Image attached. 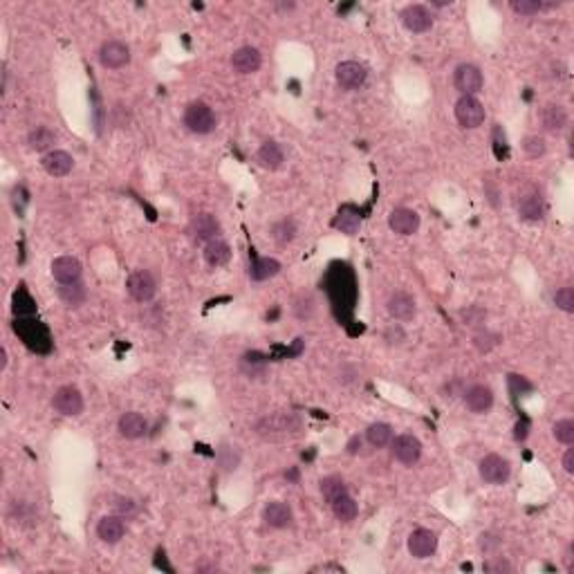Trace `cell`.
<instances>
[{
	"instance_id": "cell-1",
	"label": "cell",
	"mask_w": 574,
	"mask_h": 574,
	"mask_svg": "<svg viewBox=\"0 0 574 574\" xmlns=\"http://www.w3.org/2000/svg\"><path fill=\"white\" fill-rule=\"evenodd\" d=\"M300 428V422L296 415L292 413H274L267 415V418L258 420L254 430L265 440H283L287 435H294Z\"/></svg>"
},
{
	"instance_id": "cell-2",
	"label": "cell",
	"mask_w": 574,
	"mask_h": 574,
	"mask_svg": "<svg viewBox=\"0 0 574 574\" xmlns=\"http://www.w3.org/2000/svg\"><path fill=\"white\" fill-rule=\"evenodd\" d=\"M215 124H218V121H215V114H213V110H211L209 104L193 102V104L186 106V110H184V126L189 128L191 133H195V135H209V133L215 131Z\"/></svg>"
},
{
	"instance_id": "cell-3",
	"label": "cell",
	"mask_w": 574,
	"mask_h": 574,
	"mask_svg": "<svg viewBox=\"0 0 574 574\" xmlns=\"http://www.w3.org/2000/svg\"><path fill=\"white\" fill-rule=\"evenodd\" d=\"M13 330H16V335L25 341V346H27V348L38 350V352H45V350L50 348L48 330L43 327L38 321H32V319H16V323H13Z\"/></svg>"
},
{
	"instance_id": "cell-4",
	"label": "cell",
	"mask_w": 574,
	"mask_h": 574,
	"mask_svg": "<svg viewBox=\"0 0 574 574\" xmlns=\"http://www.w3.org/2000/svg\"><path fill=\"white\" fill-rule=\"evenodd\" d=\"M511 476V465L507 457L489 453L480 460V478L487 484H505Z\"/></svg>"
},
{
	"instance_id": "cell-5",
	"label": "cell",
	"mask_w": 574,
	"mask_h": 574,
	"mask_svg": "<svg viewBox=\"0 0 574 574\" xmlns=\"http://www.w3.org/2000/svg\"><path fill=\"white\" fill-rule=\"evenodd\" d=\"M453 85L462 97H473L476 92H480L482 85H484L482 72L476 65H471V63L457 65L455 72H453Z\"/></svg>"
},
{
	"instance_id": "cell-6",
	"label": "cell",
	"mask_w": 574,
	"mask_h": 574,
	"mask_svg": "<svg viewBox=\"0 0 574 574\" xmlns=\"http://www.w3.org/2000/svg\"><path fill=\"white\" fill-rule=\"evenodd\" d=\"M484 106L478 102L476 97H460L457 99V104H455V119L457 124H460L462 128H469V131H473V128H478L484 124Z\"/></svg>"
},
{
	"instance_id": "cell-7",
	"label": "cell",
	"mask_w": 574,
	"mask_h": 574,
	"mask_svg": "<svg viewBox=\"0 0 574 574\" xmlns=\"http://www.w3.org/2000/svg\"><path fill=\"white\" fill-rule=\"evenodd\" d=\"M519 213H521V218L527 220V222L543 220V215H545V200H543V195H541V191L536 189V186L527 184L525 189L521 191Z\"/></svg>"
},
{
	"instance_id": "cell-8",
	"label": "cell",
	"mask_w": 574,
	"mask_h": 574,
	"mask_svg": "<svg viewBox=\"0 0 574 574\" xmlns=\"http://www.w3.org/2000/svg\"><path fill=\"white\" fill-rule=\"evenodd\" d=\"M126 287H128V294H131L137 303H148L157 292V283H155L151 271H146V269L133 271V274L128 276Z\"/></svg>"
},
{
	"instance_id": "cell-9",
	"label": "cell",
	"mask_w": 574,
	"mask_h": 574,
	"mask_svg": "<svg viewBox=\"0 0 574 574\" xmlns=\"http://www.w3.org/2000/svg\"><path fill=\"white\" fill-rule=\"evenodd\" d=\"M52 406L56 413L65 415V418H75V415H81L83 411V397L75 386H61L52 397Z\"/></svg>"
},
{
	"instance_id": "cell-10",
	"label": "cell",
	"mask_w": 574,
	"mask_h": 574,
	"mask_svg": "<svg viewBox=\"0 0 574 574\" xmlns=\"http://www.w3.org/2000/svg\"><path fill=\"white\" fill-rule=\"evenodd\" d=\"M391 449H393V457L401 465H415L422 457V442L408 433L393 438Z\"/></svg>"
},
{
	"instance_id": "cell-11",
	"label": "cell",
	"mask_w": 574,
	"mask_h": 574,
	"mask_svg": "<svg viewBox=\"0 0 574 574\" xmlns=\"http://www.w3.org/2000/svg\"><path fill=\"white\" fill-rule=\"evenodd\" d=\"M399 18H401V23H404L406 30L413 34H424L433 27V13H430L428 7H424V5L404 7L399 13Z\"/></svg>"
},
{
	"instance_id": "cell-12",
	"label": "cell",
	"mask_w": 574,
	"mask_h": 574,
	"mask_svg": "<svg viewBox=\"0 0 574 574\" xmlns=\"http://www.w3.org/2000/svg\"><path fill=\"white\" fill-rule=\"evenodd\" d=\"M99 61L108 70H119L131 63V48L121 40H106L99 48Z\"/></svg>"
},
{
	"instance_id": "cell-13",
	"label": "cell",
	"mask_w": 574,
	"mask_h": 574,
	"mask_svg": "<svg viewBox=\"0 0 574 574\" xmlns=\"http://www.w3.org/2000/svg\"><path fill=\"white\" fill-rule=\"evenodd\" d=\"M337 83L341 85L343 90H357V88H362V85L366 83L368 79V72L362 63H357V61H343L337 65Z\"/></svg>"
},
{
	"instance_id": "cell-14",
	"label": "cell",
	"mask_w": 574,
	"mask_h": 574,
	"mask_svg": "<svg viewBox=\"0 0 574 574\" xmlns=\"http://www.w3.org/2000/svg\"><path fill=\"white\" fill-rule=\"evenodd\" d=\"M189 234L195 242H211L220 234V222L211 213H197L189 224Z\"/></svg>"
},
{
	"instance_id": "cell-15",
	"label": "cell",
	"mask_w": 574,
	"mask_h": 574,
	"mask_svg": "<svg viewBox=\"0 0 574 574\" xmlns=\"http://www.w3.org/2000/svg\"><path fill=\"white\" fill-rule=\"evenodd\" d=\"M438 550V536L430 529H415L408 536V552L415 558H428Z\"/></svg>"
},
{
	"instance_id": "cell-16",
	"label": "cell",
	"mask_w": 574,
	"mask_h": 574,
	"mask_svg": "<svg viewBox=\"0 0 574 574\" xmlns=\"http://www.w3.org/2000/svg\"><path fill=\"white\" fill-rule=\"evenodd\" d=\"M389 227L399 236H413L420 229V215L413 209H393L389 215Z\"/></svg>"
},
{
	"instance_id": "cell-17",
	"label": "cell",
	"mask_w": 574,
	"mask_h": 574,
	"mask_svg": "<svg viewBox=\"0 0 574 574\" xmlns=\"http://www.w3.org/2000/svg\"><path fill=\"white\" fill-rule=\"evenodd\" d=\"M465 404L471 413H487L494 406V391L484 384H473L465 393Z\"/></svg>"
},
{
	"instance_id": "cell-18",
	"label": "cell",
	"mask_w": 574,
	"mask_h": 574,
	"mask_svg": "<svg viewBox=\"0 0 574 574\" xmlns=\"http://www.w3.org/2000/svg\"><path fill=\"white\" fill-rule=\"evenodd\" d=\"M263 65V56L256 48H238L234 54H232V67L238 72V75H254L258 72Z\"/></svg>"
},
{
	"instance_id": "cell-19",
	"label": "cell",
	"mask_w": 574,
	"mask_h": 574,
	"mask_svg": "<svg viewBox=\"0 0 574 574\" xmlns=\"http://www.w3.org/2000/svg\"><path fill=\"white\" fill-rule=\"evenodd\" d=\"M43 168H45V173L52 175V178H65L72 168H75V160H72V155L65 153V151H50L43 155L40 160Z\"/></svg>"
},
{
	"instance_id": "cell-20",
	"label": "cell",
	"mask_w": 574,
	"mask_h": 574,
	"mask_svg": "<svg viewBox=\"0 0 574 574\" xmlns=\"http://www.w3.org/2000/svg\"><path fill=\"white\" fill-rule=\"evenodd\" d=\"M52 276L59 281V285L65 283H79L81 278V263L72 256H59L52 263Z\"/></svg>"
},
{
	"instance_id": "cell-21",
	"label": "cell",
	"mask_w": 574,
	"mask_h": 574,
	"mask_svg": "<svg viewBox=\"0 0 574 574\" xmlns=\"http://www.w3.org/2000/svg\"><path fill=\"white\" fill-rule=\"evenodd\" d=\"M386 310L397 321H411L415 317V298L406 292H395L386 303Z\"/></svg>"
},
{
	"instance_id": "cell-22",
	"label": "cell",
	"mask_w": 574,
	"mask_h": 574,
	"mask_svg": "<svg viewBox=\"0 0 574 574\" xmlns=\"http://www.w3.org/2000/svg\"><path fill=\"white\" fill-rule=\"evenodd\" d=\"M124 534H126V525L121 521V516H104V519L97 523V536L108 545L119 543Z\"/></svg>"
},
{
	"instance_id": "cell-23",
	"label": "cell",
	"mask_w": 574,
	"mask_h": 574,
	"mask_svg": "<svg viewBox=\"0 0 574 574\" xmlns=\"http://www.w3.org/2000/svg\"><path fill=\"white\" fill-rule=\"evenodd\" d=\"M541 124L548 133H561L568 126V112L561 104H548L541 110Z\"/></svg>"
},
{
	"instance_id": "cell-24",
	"label": "cell",
	"mask_w": 574,
	"mask_h": 574,
	"mask_svg": "<svg viewBox=\"0 0 574 574\" xmlns=\"http://www.w3.org/2000/svg\"><path fill=\"white\" fill-rule=\"evenodd\" d=\"M263 521L274 529H285L294 523V514L285 502H269L263 509Z\"/></svg>"
},
{
	"instance_id": "cell-25",
	"label": "cell",
	"mask_w": 574,
	"mask_h": 574,
	"mask_svg": "<svg viewBox=\"0 0 574 574\" xmlns=\"http://www.w3.org/2000/svg\"><path fill=\"white\" fill-rule=\"evenodd\" d=\"M148 428V422L144 420V415L135 413V411H128L119 418V433L126 438V440H137L146 433Z\"/></svg>"
},
{
	"instance_id": "cell-26",
	"label": "cell",
	"mask_w": 574,
	"mask_h": 574,
	"mask_svg": "<svg viewBox=\"0 0 574 574\" xmlns=\"http://www.w3.org/2000/svg\"><path fill=\"white\" fill-rule=\"evenodd\" d=\"M256 160H258V164H261L263 168H267V170H276V168L283 166L285 155H283V148L278 146L276 141H265L263 146L258 148Z\"/></svg>"
},
{
	"instance_id": "cell-27",
	"label": "cell",
	"mask_w": 574,
	"mask_h": 574,
	"mask_svg": "<svg viewBox=\"0 0 574 574\" xmlns=\"http://www.w3.org/2000/svg\"><path fill=\"white\" fill-rule=\"evenodd\" d=\"M330 507H332V514L337 516V521L341 523H350L357 519V514H359V507H357V502L354 498L348 494V492H343L339 494L337 498L330 500Z\"/></svg>"
},
{
	"instance_id": "cell-28",
	"label": "cell",
	"mask_w": 574,
	"mask_h": 574,
	"mask_svg": "<svg viewBox=\"0 0 574 574\" xmlns=\"http://www.w3.org/2000/svg\"><path fill=\"white\" fill-rule=\"evenodd\" d=\"M229 258H232V247H229L224 240L215 238V240H211V242H207V245H205V261L211 267L227 265Z\"/></svg>"
},
{
	"instance_id": "cell-29",
	"label": "cell",
	"mask_w": 574,
	"mask_h": 574,
	"mask_svg": "<svg viewBox=\"0 0 574 574\" xmlns=\"http://www.w3.org/2000/svg\"><path fill=\"white\" fill-rule=\"evenodd\" d=\"M27 144H30V148L36 151V153H43V151H52V146L56 144V133L50 131L45 126H36L34 131L27 137Z\"/></svg>"
},
{
	"instance_id": "cell-30",
	"label": "cell",
	"mask_w": 574,
	"mask_h": 574,
	"mask_svg": "<svg viewBox=\"0 0 574 574\" xmlns=\"http://www.w3.org/2000/svg\"><path fill=\"white\" fill-rule=\"evenodd\" d=\"M366 440L370 442V447L384 449L386 444H391V440H393V428H391V424H386V422H375V424H370L368 430H366Z\"/></svg>"
},
{
	"instance_id": "cell-31",
	"label": "cell",
	"mask_w": 574,
	"mask_h": 574,
	"mask_svg": "<svg viewBox=\"0 0 574 574\" xmlns=\"http://www.w3.org/2000/svg\"><path fill=\"white\" fill-rule=\"evenodd\" d=\"M278 271H281V263L276 258H258L249 269V276L251 281H267L271 276H276Z\"/></svg>"
},
{
	"instance_id": "cell-32",
	"label": "cell",
	"mask_w": 574,
	"mask_h": 574,
	"mask_svg": "<svg viewBox=\"0 0 574 574\" xmlns=\"http://www.w3.org/2000/svg\"><path fill=\"white\" fill-rule=\"evenodd\" d=\"M335 227L339 229L341 234H348V236H354L359 232V227H362V215L352 209H343L337 218H335Z\"/></svg>"
},
{
	"instance_id": "cell-33",
	"label": "cell",
	"mask_w": 574,
	"mask_h": 574,
	"mask_svg": "<svg viewBox=\"0 0 574 574\" xmlns=\"http://www.w3.org/2000/svg\"><path fill=\"white\" fill-rule=\"evenodd\" d=\"M59 298L63 300V303H67L70 308H77L83 303V298H85V290L81 287V283H65V285H59Z\"/></svg>"
},
{
	"instance_id": "cell-34",
	"label": "cell",
	"mask_w": 574,
	"mask_h": 574,
	"mask_svg": "<svg viewBox=\"0 0 574 574\" xmlns=\"http://www.w3.org/2000/svg\"><path fill=\"white\" fill-rule=\"evenodd\" d=\"M296 236V224L292 218H283L281 222H276L271 227V238H274L278 245H287V242H292Z\"/></svg>"
},
{
	"instance_id": "cell-35",
	"label": "cell",
	"mask_w": 574,
	"mask_h": 574,
	"mask_svg": "<svg viewBox=\"0 0 574 574\" xmlns=\"http://www.w3.org/2000/svg\"><path fill=\"white\" fill-rule=\"evenodd\" d=\"M11 310L16 317H30V314H34L36 310V303H34V298L27 294L25 290H18L16 294H13V300H11Z\"/></svg>"
},
{
	"instance_id": "cell-36",
	"label": "cell",
	"mask_w": 574,
	"mask_h": 574,
	"mask_svg": "<svg viewBox=\"0 0 574 574\" xmlns=\"http://www.w3.org/2000/svg\"><path fill=\"white\" fill-rule=\"evenodd\" d=\"M509 7L521 13V16H534V13L543 11V9H550L554 5H548V3H541V0H511Z\"/></svg>"
},
{
	"instance_id": "cell-37",
	"label": "cell",
	"mask_w": 574,
	"mask_h": 574,
	"mask_svg": "<svg viewBox=\"0 0 574 574\" xmlns=\"http://www.w3.org/2000/svg\"><path fill=\"white\" fill-rule=\"evenodd\" d=\"M343 492H348V489H346V484H343V480L339 476H327V478L321 480V494H323V498L327 502L332 498H337L339 494H343Z\"/></svg>"
},
{
	"instance_id": "cell-38",
	"label": "cell",
	"mask_w": 574,
	"mask_h": 574,
	"mask_svg": "<svg viewBox=\"0 0 574 574\" xmlns=\"http://www.w3.org/2000/svg\"><path fill=\"white\" fill-rule=\"evenodd\" d=\"M523 151L527 157H532V160H538V157L545 155V151H548V144H545L543 137L538 135H529L523 139Z\"/></svg>"
},
{
	"instance_id": "cell-39",
	"label": "cell",
	"mask_w": 574,
	"mask_h": 574,
	"mask_svg": "<svg viewBox=\"0 0 574 574\" xmlns=\"http://www.w3.org/2000/svg\"><path fill=\"white\" fill-rule=\"evenodd\" d=\"M552 433L556 438V442L561 444H572L574 442V422L572 420H558L552 426Z\"/></svg>"
},
{
	"instance_id": "cell-40",
	"label": "cell",
	"mask_w": 574,
	"mask_h": 574,
	"mask_svg": "<svg viewBox=\"0 0 574 574\" xmlns=\"http://www.w3.org/2000/svg\"><path fill=\"white\" fill-rule=\"evenodd\" d=\"M234 449H236V447H220V451H218V462H220V467H222L224 471L236 469L238 462H240V455H238V451H234Z\"/></svg>"
},
{
	"instance_id": "cell-41",
	"label": "cell",
	"mask_w": 574,
	"mask_h": 574,
	"mask_svg": "<svg viewBox=\"0 0 574 574\" xmlns=\"http://www.w3.org/2000/svg\"><path fill=\"white\" fill-rule=\"evenodd\" d=\"M314 310H317V305H314V298L310 294H303V296H298V300L294 303V314L298 319H310Z\"/></svg>"
},
{
	"instance_id": "cell-42",
	"label": "cell",
	"mask_w": 574,
	"mask_h": 574,
	"mask_svg": "<svg viewBox=\"0 0 574 574\" xmlns=\"http://www.w3.org/2000/svg\"><path fill=\"white\" fill-rule=\"evenodd\" d=\"M554 303L563 312H574V290L572 287H561V290L554 294Z\"/></svg>"
},
{
	"instance_id": "cell-43",
	"label": "cell",
	"mask_w": 574,
	"mask_h": 574,
	"mask_svg": "<svg viewBox=\"0 0 574 574\" xmlns=\"http://www.w3.org/2000/svg\"><path fill=\"white\" fill-rule=\"evenodd\" d=\"M473 343H476V348L480 352H489L492 348H496L500 343V337L494 332H478L476 337H473Z\"/></svg>"
},
{
	"instance_id": "cell-44",
	"label": "cell",
	"mask_w": 574,
	"mask_h": 574,
	"mask_svg": "<svg viewBox=\"0 0 574 574\" xmlns=\"http://www.w3.org/2000/svg\"><path fill=\"white\" fill-rule=\"evenodd\" d=\"M484 572H494V574H502V572H511V565L505 561L502 556H494L489 561H484Z\"/></svg>"
},
{
	"instance_id": "cell-45",
	"label": "cell",
	"mask_w": 574,
	"mask_h": 574,
	"mask_svg": "<svg viewBox=\"0 0 574 574\" xmlns=\"http://www.w3.org/2000/svg\"><path fill=\"white\" fill-rule=\"evenodd\" d=\"M13 509H16V516H9L13 523L25 525V521H32V511H30V507H27V502H16Z\"/></svg>"
},
{
	"instance_id": "cell-46",
	"label": "cell",
	"mask_w": 574,
	"mask_h": 574,
	"mask_svg": "<svg viewBox=\"0 0 574 574\" xmlns=\"http://www.w3.org/2000/svg\"><path fill=\"white\" fill-rule=\"evenodd\" d=\"M112 509L117 511V516L133 514V511H135V502H133L131 498H114V502H112Z\"/></svg>"
},
{
	"instance_id": "cell-47",
	"label": "cell",
	"mask_w": 574,
	"mask_h": 574,
	"mask_svg": "<svg viewBox=\"0 0 574 574\" xmlns=\"http://www.w3.org/2000/svg\"><path fill=\"white\" fill-rule=\"evenodd\" d=\"M498 545H500V538H496V536H492V534H482V536H480V550L487 552V554L494 552V550L498 548Z\"/></svg>"
},
{
	"instance_id": "cell-48",
	"label": "cell",
	"mask_w": 574,
	"mask_h": 574,
	"mask_svg": "<svg viewBox=\"0 0 574 574\" xmlns=\"http://www.w3.org/2000/svg\"><path fill=\"white\" fill-rule=\"evenodd\" d=\"M563 469H565L568 473L574 471V449H568V451H565V455H563Z\"/></svg>"
},
{
	"instance_id": "cell-49",
	"label": "cell",
	"mask_w": 574,
	"mask_h": 574,
	"mask_svg": "<svg viewBox=\"0 0 574 574\" xmlns=\"http://www.w3.org/2000/svg\"><path fill=\"white\" fill-rule=\"evenodd\" d=\"M359 449H362V440H359V438H352L350 444H348V453H357Z\"/></svg>"
},
{
	"instance_id": "cell-50",
	"label": "cell",
	"mask_w": 574,
	"mask_h": 574,
	"mask_svg": "<svg viewBox=\"0 0 574 574\" xmlns=\"http://www.w3.org/2000/svg\"><path fill=\"white\" fill-rule=\"evenodd\" d=\"M0 368H3V370L7 368V350L5 348L0 350Z\"/></svg>"
},
{
	"instance_id": "cell-51",
	"label": "cell",
	"mask_w": 574,
	"mask_h": 574,
	"mask_svg": "<svg viewBox=\"0 0 574 574\" xmlns=\"http://www.w3.org/2000/svg\"><path fill=\"white\" fill-rule=\"evenodd\" d=\"M435 7H444V5H451V3H447V0H440V3H433Z\"/></svg>"
}]
</instances>
